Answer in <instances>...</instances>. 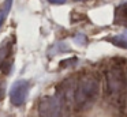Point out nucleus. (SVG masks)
Masks as SVG:
<instances>
[{
    "instance_id": "nucleus-1",
    "label": "nucleus",
    "mask_w": 127,
    "mask_h": 117,
    "mask_svg": "<svg viewBox=\"0 0 127 117\" xmlns=\"http://www.w3.org/2000/svg\"><path fill=\"white\" fill-rule=\"evenodd\" d=\"M98 95V79L92 73L83 75L74 89V103L78 109H86Z\"/></svg>"
},
{
    "instance_id": "nucleus-2",
    "label": "nucleus",
    "mask_w": 127,
    "mask_h": 117,
    "mask_svg": "<svg viewBox=\"0 0 127 117\" xmlns=\"http://www.w3.org/2000/svg\"><path fill=\"white\" fill-rule=\"evenodd\" d=\"M62 98L60 95H51L40 101L38 113L40 117H60Z\"/></svg>"
},
{
    "instance_id": "nucleus-3",
    "label": "nucleus",
    "mask_w": 127,
    "mask_h": 117,
    "mask_svg": "<svg viewBox=\"0 0 127 117\" xmlns=\"http://www.w3.org/2000/svg\"><path fill=\"white\" fill-rule=\"evenodd\" d=\"M29 84L28 80L25 79H19L17 80L10 89V101L14 106H22L26 101V97H28L29 93Z\"/></svg>"
},
{
    "instance_id": "nucleus-4",
    "label": "nucleus",
    "mask_w": 127,
    "mask_h": 117,
    "mask_svg": "<svg viewBox=\"0 0 127 117\" xmlns=\"http://www.w3.org/2000/svg\"><path fill=\"white\" fill-rule=\"evenodd\" d=\"M107 83H108V90L112 94H118L124 86V76L120 68H111L107 72Z\"/></svg>"
},
{
    "instance_id": "nucleus-5",
    "label": "nucleus",
    "mask_w": 127,
    "mask_h": 117,
    "mask_svg": "<svg viewBox=\"0 0 127 117\" xmlns=\"http://www.w3.org/2000/svg\"><path fill=\"white\" fill-rule=\"evenodd\" d=\"M12 45H14V42H12V40H10V38L4 40L3 42L0 44V70L6 67V63L8 61L10 57H11Z\"/></svg>"
},
{
    "instance_id": "nucleus-6",
    "label": "nucleus",
    "mask_w": 127,
    "mask_h": 117,
    "mask_svg": "<svg viewBox=\"0 0 127 117\" xmlns=\"http://www.w3.org/2000/svg\"><path fill=\"white\" fill-rule=\"evenodd\" d=\"M115 23L127 26V1L115 10Z\"/></svg>"
},
{
    "instance_id": "nucleus-7",
    "label": "nucleus",
    "mask_w": 127,
    "mask_h": 117,
    "mask_svg": "<svg viewBox=\"0 0 127 117\" xmlns=\"http://www.w3.org/2000/svg\"><path fill=\"white\" fill-rule=\"evenodd\" d=\"M108 41L112 42L113 45L122 48V49H127V31L123 33V34H119V35H113V37L109 38Z\"/></svg>"
},
{
    "instance_id": "nucleus-8",
    "label": "nucleus",
    "mask_w": 127,
    "mask_h": 117,
    "mask_svg": "<svg viewBox=\"0 0 127 117\" xmlns=\"http://www.w3.org/2000/svg\"><path fill=\"white\" fill-rule=\"evenodd\" d=\"M11 5H12V0H6L3 4V8L0 10V29H1V26H3L4 21H6L7 15H8L10 10H11Z\"/></svg>"
},
{
    "instance_id": "nucleus-9",
    "label": "nucleus",
    "mask_w": 127,
    "mask_h": 117,
    "mask_svg": "<svg viewBox=\"0 0 127 117\" xmlns=\"http://www.w3.org/2000/svg\"><path fill=\"white\" fill-rule=\"evenodd\" d=\"M4 93H6V82L0 79V101L4 98Z\"/></svg>"
},
{
    "instance_id": "nucleus-10",
    "label": "nucleus",
    "mask_w": 127,
    "mask_h": 117,
    "mask_svg": "<svg viewBox=\"0 0 127 117\" xmlns=\"http://www.w3.org/2000/svg\"><path fill=\"white\" fill-rule=\"evenodd\" d=\"M48 1L52 3V4H64L66 0H48Z\"/></svg>"
},
{
    "instance_id": "nucleus-11",
    "label": "nucleus",
    "mask_w": 127,
    "mask_h": 117,
    "mask_svg": "<svg viewBox=\"0 0 127 117\" xmlns=\"http://www.w3.org/2000/svg\"><path fill=\"white\" fill-rule=\"evenodd\" d=\"M77 1H83V0H77Z\"/></svg>"
}]
</instances>
